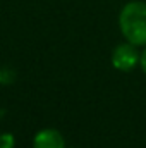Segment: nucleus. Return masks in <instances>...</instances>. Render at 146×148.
I'll return each instance as SVG.
<instances>
[{"instance_id":"f257e3e1","label":"nucleus","mask_w":146,"mask_h":148,"mask_svg":"<svg viewBox=\"0 0 146 148\" xmlns=\"http://www.w3.org/2000/svg\"><path fill=\"white\" fill-rule=\"evenodd\" d=\"M119 28L126 41L146 47V2H127L119 14Z\"/></svg>"},{"instance_id":"7ed1b4c3","label":"nucleus","mask_w":146,"mask_h":148,"mask_svg":"<svg viewBox=\"0 0 146 148\" xmlns=\"http://www.w3.org/2000/svg\"><path fill=\"white\" fill-rule=\"evenodd\" d=\"M33 148H65V138L59 129L45 127L35 134Z\"/></svg>"},{"instance_id":"f03ea898","label":"nucleus","mask_w":146,"mask_h":148,"mask_svg":"<svg viewBox=\"0 0 146 148\" xmlns=\"http://www.w3.org/2000/svg\"><path fill=\"white\" fill-rule=\"evenodd\" d=\"M139 57L141 53L138 52V47L129 41H124L112 50V66L117 71L129 73L136 66H139Z\"/></svg>"},{"instance_id":"39448f33","label":"nucleus","mask_w":146,"mask_h":148,"mask_svg":"<svg viewBox=\"0 0 146 148\" xmlns=\"http://www.w3.org/2000/svg\"><path fill=\"white\" fill-rule=\"evenodd\" d=\"M139 66H141L143 73L146 74V47H145V50H143V53H141V57H139Z\"/></svg>"},{"instance_id":"20e7f679","label":"nucleus","mask_w":146,"mask_h":148,"mask_svg":"<svg viewBox=\"0 0 146 148\" xmlns=\"http://www.w3.org/2000/svg\"><path fill=\"white\" fill-rule=\"evenodd\" d=\"M16 147V138L10 133H2L0 134V148H14Z\"/></svg>"}]
</instances>
